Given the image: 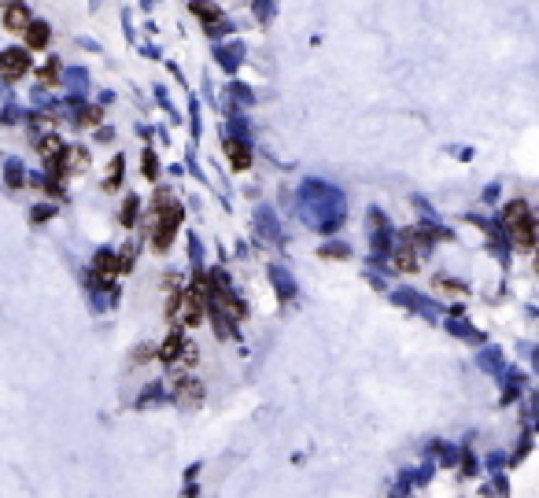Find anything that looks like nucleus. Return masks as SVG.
Listing matches in <instances>:
<instances>
[{
  "instance_id": "f3484780",
  "label": "nucleus",
  "mask_w": 539,
  "mask_h": 498,
  "mask_svg": "<svg viewBox=\"0 0 539 498\" xmlns=\"http://www.w3.org/2000/svg\"><path fill=\"white\" fill-rule=\"evenodd\" d=\"M436 288H440V292H451V295H466V288L451 284V281H436Z\"/></svg>"
},
{
  "instance_id": "9d476101",
  "label": "nucleus",
  "mask_w": 539,
  "mask_h": 498,
  "mask_svg": "<svg viewBox=\"0 0 539 498\" xmlns=\"http://www.w3.org/2000/svg\"><path fill=\"white\" fill-rule=\"evenodd\" d=\"M182 344H185V336L174 329V332H170V336H166L163 344L156 347V355H159L163 362H177V355H182Z\"/></svg>"
},
{
  "instance_id": "4468645a",
  "label": "nucleus",
  "mask_w": 539,
  "mask_h": 498,
  "mask_svg": "<svg viewBox=\"0 0 539 498\" xmlns=\"http://www.w3.org/2000/svg\"><path fill=\"white\" fill-rule=\"evenodd\" d=\"M59 152H63V140H59V137H52V133L41 137V159H45L48 166H52V163L59 159Z\"/></svg>"
},
{
  "instance_id": "20e7f679",
  "label": "nucleus",
  "mask_w": 539,
  "mask_h": 498,
  "mask_svg": "<svg viewBox=\"0 0 539 498\" xmlns=\"http://www.w3.org/2000/svg\"><path fill=\"white\" fill-rule=\"evenodd\" d=\"M30 52L27 48H8V52H0V78L4 82H22V78L30 74Z\"/></svg>"
},
{
  "instance_id": "6e6552de",
  "label": "nucleus",
  "mask_w": 539,
  "mask_h": 498,
  "mask_svg": "<svg viewBox=\"0 0 539 498\" xmlns=\"http://www.w3.org/2000/svg\"><path fill=\"white\" fill-rule=\"evenodd\" d=\"M22 37H27V52H41V48L48 45V37H52V34H48V26H45V22H30L27 30H22Z\"/></svg>"
},
{
  "instance_id": "f03ea898",
  "label": "nucleus",
  "mask_w": 539,
  "mask_h": 498,
  "mask_svg": "<svg viewBox=\"0 0 539 498\" xmlns=\"http://www.w3.org/2000/svg\"><path fill=\"white\" fill-rule=\"evenodd\" d=\"M203 292L200 288H185V292H174L170 303H166V318H170L177 329H200L203 325Z\"/></svg>"
},
{
  "instance_id": "a211bd4d",
  "label": "nucleus",
  "mask_w": 539,
  "mask_h": 498,
  "mask_svg": "<svg viewBox=\"0 0 539 498\" xmlns=\"http://www.w3.org/2000/svg\"><path fill=\"white\" fill-rule=\"evenodd\" d=\"M100 122V111H85V119H82V126H96Z\"/></svg>"
},
{
  "instance_id": "9b49d317",
  "label": "nucleus",
  "mask_w": 539,
  "mask_h": 498,
  "mask_svg": "<svg viewBox=\"0 0 539 498\" xmlns=\"http://www.w3.org/2000/svg\"><path fill=\"white\" fill-rule=\"evenodd\" d=\"M226 159H229V166H233V170H248L251 166V152L244 148L240 140H229L226 144Z\"/></svg>"
},
{
  "instance_id": "6ab92c4d",
  "label": "nucleus",
  "mask_w": 539,
  "mask_h": 498,
  "mask_svg": "<svg viewBox=\"0 0 539 498\" xmlns=\"http://www.w3.org/2000/svg\"><path fill=\"white\" fill-rule=\"evenodd\" d=\"M145 174H148V177L156 174V163H152V155H148V152H145Z\"/></svg>"
},
{
  "instance_id": "7ed1b4c3",
  "label": "nucleus",
  "mask_w": 539,
  "mask_h": 498,
  "mask_svg": "<svg viewBox=\"0 0 539 498\" xmlns=\"http://www.w3.org/2000/svg\"><path fill=\"white\" fill-rule=\"evenodd\" d=\"M506 233H510V240H513L517 251H532V247H536V218H532L529 203L513 200L506 207Z\"/></svg>"
},
{
  "instance_id": "0eeeda50",
  "label": "nucleus",
  "mask_w": 539,
  "mask_h": 498,
  "mask_svg": "<svg viewBox=\"0 0 539 498\" xmlns=\"http://www.w3.org/2000/svg\"><path fill=\"white\" fill-rule=\"evenodd\" d=\"M174 402L182 406V410H196V406L203 402L200 380H174Z\"/></svg>"
},
{
  "instance_id": "ddd939ff",
  "label": "nucleus",
  "mask_w": 539,
  "mask_h": 498,
  "mask_svg": "<svg viewBox=\"0 0 539 498\" xmlns=\"http://www.w3.org/2000/svg\"><path fill=\"white\" fill-rule=\"evenodd\" d=\"M37 82H41V85H48V89H52V85L59 82V59H45V63H41V67H37Z\"/></svg>"
},
{
  "instance_id": "f8f14e48",
  "label": "nucleus",
  "mask_w": 539,
  "mask_h": 498,
  "mask_svg": "<svg viewBox=\"0 0 539 498\" xmlns=\"http://www.w3.org/2000/svg\"><path fill=\"white\" fill-rule=\"evenodd\" d=\"M392 266L399 270V273H414V270H418V255H414V247H399V251L392 255Z\"/></svg>"
},
{
  "instance_id": "dca6fc26",
  "label": "nucleus",
  "mask_w": 539,
  "mask_h": 498,
  "mask_svg": "<svg viewBox=\"0 0 539 498\" xmlns=\"http://www.w3.org/2000/svg\"><path fill=\"white\" fill-rule=\"evenodd\" d=\"M119 174H122V159H111V166H108V181H104V185H108V189H119Z\"/></svg>"
},
{
  "instance_id": "39448f33",
  "label": "nucleus",
  "mask_w": 539,
  "mask_h": 498,
  "mask_svg": "<svg viewBox=\"0 0 539 498\" xmlns=\"http://www.w3.org/2000/svg\"><path fill=\"white\" fill-rule=\"evenodd\" d=\"M85 166H89V152L78 148V144L63 148V152H59V159L52 163V170H56L59 177H78V174H85Z\"/></svg>"
},
{
  "instance_id": "f257e3e1",
  "label": "nucleus",
  "mask_w": 539,
  "mask_h": 498,
  "mask_svg": "<svg viewBox=\"0 0 539 498\" xmlns=\"http://www.w3.org/2000/svg\"><path fill=\"white\" fill-rule=\"evenodd\" d=\"M182 226V207L170 192H159L148 207V233H152V247L156 251H166L174 244V233Z\"/></svg>"
},
{
  "instance_id": "1a4fd4ad",
  "label": "nucleus",
  "mask_w": 539,
  "mask_h": 498,
  "mask_svg": "<svg viewBox=\"0 0 539 498\" xmlns=\"http://www.w3.org/2000/svg\"><path fill=\"white\" fill-rule=\"evenodd\" d=\"M93 273H96V281L111 284V281L119 277V273H126V270H122V262H119V258H111V255H100V258H96V270H93Z\"/></svg>"
},
{
  "instance_id": "423d86ee",
  "label": "nucleus",
  "mask_w": 539,
  "mask_h": 498,
  "mask_svg": "<svg viewBox=\"0 0 539 498\" xmlns=\"http://www.w3.org/2000/svg\"><path fill=\"white\" fill-rule=\"evenodd\" d=\"M0 22H4L8 34H22V30H27V26L34 22V15H30V8L22 4V0H8L4 11H0Z\"/></svg>"
},
{
  "instance_id": "2eb2a0df",
  "label": "nucleus",
  "mask_w": 539,
  "mask_h": 498,
  "mask_svg": "<svg viewBox=\"0 0 539 498\" xmlns=\"http://www.w3.org/2000/svg\"><path fill=\"white\" fill-rule=\"evenodd\" d=\"M177 362H185V365H196V362H200V347H196V344H189V339H185V344H182V355H177Z\"/></svg>"
}]
</instances>
